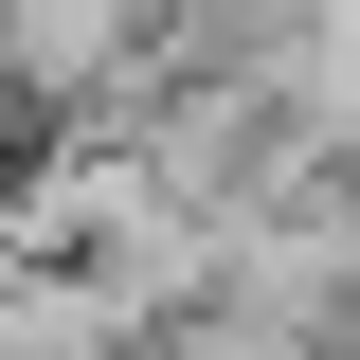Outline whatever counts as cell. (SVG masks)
I'll return each instance as SVG.
<instances>
[{
	"instance_id": "cell-2",
	"label": "cell",
	"mask_w": 360,
	"mask_h": 360,
	"mask_svg": "<svg viewBox=\"0 0 360 360\" xmlns=\"http://www.w3.org/2000/svg\"><path fill=\"white\" fill-rule=\"evenodd\" d=\"M127 342H162V324L90 252H0V360H127Z\"/></svg>"
},
{
	"instance_id": "cell-3",
	"label": "cell",
	"mask_w": 360,
	"mask_h": 360,
	"mask_svg": "<svg viewBox=\"0 0 360 360\" xmlns=\"http://www.w3.org/2000/svg\"><path fill=\"white\" fill-rule=\"evenodd\" d=\"M324 360H360V342H324Z\"/></svg>"
},
{
	"instance_id": "cell-1",
	"label": "cell",
	"mask_w": 360,
	"mask_h": 360,
	"mask_svg": "<svg viewBox=\"0 0 360 360\" xmlns=\"http://www.w3.org/2000/svg\"><path fill=\"white\" fill-rule=\"evenodd\" d=\"M162 90V0H0V127H127Z\"/></svg>"
},
{
	"instance_id": "cell-4",
	"label": "cell",
	"mask_w": 360,
	"mask_h": 360,
	"mask_svg": "<svg viewBox=\"0 0 360 360\" xmlns=\"http://www.w3.org/2000/svg\"><path fill=\"white\" fill-rule=\"evenodd\" d=\"M127 360H162V342H127Z\"/></svg>"
}]
</instances>
